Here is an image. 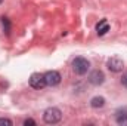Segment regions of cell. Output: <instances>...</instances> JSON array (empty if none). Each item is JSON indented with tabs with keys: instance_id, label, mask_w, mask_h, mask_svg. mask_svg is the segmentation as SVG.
Instances as JSON below:
<instances>
[{
	"instance_id": "1",
	"label": "cell",
	"mask_w": 127,
	"mask_h": 126,
	"mask_svg": "<svg viewBox=\"0 0 127 126\" xmlns=\"http://www.w3.org/2000/svg\"><path fill=\"white\" fill-rule=\"evenodd\" d=\"M62 119V111L56 107H49L47 110H44L43 113V120L49 125H55Z\"/></svg>"
},
{
	"instance_id": "2",
	"label": "cell",
	"mask_w": 127,
	"mask_h": 126,
	"mask_svg": "<svg viewBox=\"0 0 127 126\" xmlns=\"http://www.w3.org/2000/svg\"><path fill=\"white\" fill-rule=\"evenodd\" d=\"M89 68H90V63L86 58H83V57H78V58H75L72 61V70H74V73H77L80 76L86 74L89 71Z\"/></svg>"
},
{
	"instance_id": "3",
	"label": "cell",
	"mask_w": 127,
	"mask_h": 126,
	"mask_svg": "<svg viewBox=\"0 0 127 126\" xmlns=\"http://www.w3.org/2000/svg\"><path fill=\"white\" fill-rule=\"evenodd\" d=\"M30 86L34 89H43L46 86V80H44V74L40 73H34L30 77Z\"/></svg>"
},
{
	"instance_id": "4",
	"label": "cell",
	"mask_w": 127,
	"mask_h": 126,
	"mask_svg": "<svg viewBox=\"0 0 127 126\" xmlns=\"http://www.w3.org/2000/svg\"><path fill=\"white\" fill-rule=\"evenodd\" d=\"M44 80H46L47 86H56L61 82V74L58 71H55V70L47 71V73H44Z\"/></svg>"
},
{
	"instance_id": "5",
	"label": "cell",
	"mask_w": 127,
	"mask_h": 126,
	"mask_svg": "<svg viewBox=\"0 0 127 126\" xmlns=\"http://www.w3.org/2000/svg\"><path fill=\"white\" fill-rule=\"evenodd\" d=\"M123 67H124V63H123V60H120L118 57H112V58L108 61V68H109L112 73H120V71H123Z\"/></svg>"
},
{
	"instance_id": "6",
	"label": "cell",
	"mask_w": 127,
	"mask_h": 126,
	"mask_svg": "<svg viewBox=\"0 0 127 126\" xmlns=\"http://www.w3.org/2000/svg\"><path fill=\"white\" fill-rule=\"evenodd\" d=\"M89 82H90L92 85H95V86H99V85H102V83L105 82V74H103L100 70H95V71L90 73Z\"/></svg>"
},
{
	"instance_id": "7",
	"label": "cell",
	"mask_w": 127,
	"mask_h": 126,
	"mask_svg": "<svg viewBox=\"0 0 127 126\" xmlns=\"http://www.w3.org/2000/svg\"><path fill=\"white\" fill-rule=\"evenodd\" d=\"M115 120L118 125H127V107L115 111Z\"/></svg>"
},
{
	"instance_id": "8",
	"label": "cell",
	"mask_w": 127,
	"mask_h": 126,
	"mask_svg": "<svg viewBox=\"0 0 127 126\" xmlns=\"http://www.w3.org/2000/svg\"><path fill=\"white\" fill-rule=\"evenodd\" d=\"M96 31L99 36H103V34H106V33L109 31V25H108V22L105 21V19H102L97 25H96Z\"/></svg>"
},
{
	"instance_id": "9",
	"label": "cell",
	"mask_w": 127,
	"mask_h": 126,
	"mask_svg": "<svg viewBox=\"0 0 127 126\" xmlns=\"http://www.w3.org/2000/svg\"><path fill=\"white\" fill-rule=\"evenodd\" d=\"M90 105H92L93 108H100V107H103V105H105V98H103V96H95V98H92Z\"/></svg>"
},
{
	"instance_id": "10",
	"label": "cell",
	"mask_w": 127,
	"mask_h": 126,
	"mask_svg": "<svg viewBox=\"0 0 127 126\" xmlns=\"http://www.w3.org/2000/svg\"><path fill=\"white\" fill-rule=\"evenodd\" d=\"M1 24H3V28H4V31L9 33V30H10V24H9L7 18H1Z\"/></svg>"
},
{
	"instance_id": "11",
	"label": "cell",
	"mask_w": 127,
	"mask_h": 126,
	"mask_svg": "<svg viewBox=\"0 0 127 126\" xmlns=\"http://www.w3.org/2000/svg\"><path fill=\"white\" fill-rule=\"evenodd\" d=\"M0 126H12V120H9V119H0Z\"/></svg>"
},
{
	"instance_id": "12",
	"label": "cell",
	"mask_w": 127,
	"mask_h": 126,
	"mask_svg": "<svg viewBox=\"0 0 127 126\" xmlns=\"http://www.w3.org/2000/svg\"><path fill=\"white\" fill-rule=\"evenodd\" d=\"M24 125H25V126H28V125H35V122H34L32 119H27V120L24 122Z\"/></svg>"
},
{
	"instance_id": "13",
	"label": "cell",
	"mask_w": 127,
	"mask_h": 126,
	"mask_svg": "<svg viewBox=\"0 0 127 126\" xmlns=\"http://www.w3.org/2000/svg\"><path fill=\"white\" fill-rule=\"evenodd\" d=\"M121 83H123V85H124V86L127 88V73L124 74V76H123V79H121Z\"/></svg>"
},
{
	"instance_id": "14",
	"label": "cell",
	"mask_w": 127,
	"mask_h": 126,
	"mask_svg": "<svg viewBox=\"0 0 127 126\" xmlns=\"http://www.w3.org/2000/svg\"><path fill=\"white\" fill-rule=\"evenodd\" d=\"M0 3H1V0H0Z\"/></svg>"
}]
</instances>
